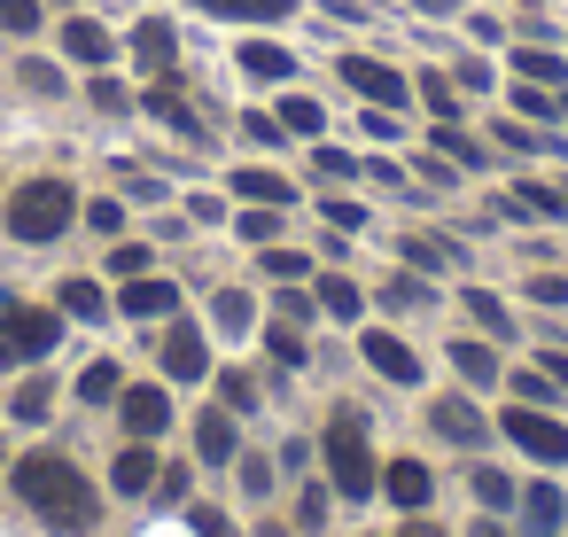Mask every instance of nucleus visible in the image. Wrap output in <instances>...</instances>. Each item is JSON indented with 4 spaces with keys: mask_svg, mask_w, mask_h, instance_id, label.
Returning a JSON list of instances; mask_svg holds the SVG:
<instances>
[{
    "mask_svg": "<svg viewBox=\"0 0 568 537\" xmlns=\"http://www.w3.org/2000/svg\"><path fill=\"white\" fill-rule=\"evenodd\" d=\"M17 490L48 514V521H63V529H94V490H87V475L71 467V459H55V452H32L24 467H17Z\"/></svg>",
    "mask_w": 568,
    "mask_h": 537,
    "instance_id": "f257e3e1",
    "label": "nucleus"
},
{
    "mask_svg": "<svg viewBox=\"0 0 568 537\" xmlns=\"http://www.w3.org/2000/svg\"><path fill=\"white\" fill-rule=\"evenodd\" d=\"M63 226H71V188H63V180L17 188V203H9V234H17V242H55Z\"/></svg>",
    "mask_w": 568,
    "mask_h": 537,
    "instance_id": "f03ea898",
    "label": "nucleus"
},
{
    "mask_svg": "<svg viewBox=\"0 0 568 537\" xmlns=\"http://www.w3.org/2000/svg\"><path fill=\"white\" fill-rule=\"evenodd\" d=\"M327 475H335L343 498H374V452H366L358 413H335L327 421Z\"/></svg>",
    "mask_w": 568,
    "mask_h": 537,
    "instance_id": "7ed1b4c3",
    "label": "nucleus"
},
{
    "mask_svg": "<svg viewBox=\"0 0 568 537\" xmlns=\"http://www.w3.org/2000/svg\"><path fill=\"white\" fill-rule=\"evenodd\" d=\"M55 335H63V320H55V312L9 304V312H0V366H24V358L55 351Z\"/></svg>",
    "mask_w": 568,
    "mask_h": 537,
    "instance_id": "20e7f679",
    "label": "nucleus"
},
{
    "mask_svg": "<svg viewBox=\"0 0 568 537\" xmlns=\"http://www.w3.org/2000/svg\"><path fill=\"white\" fill-rule=\"evenodd\" d=\"M529 459H568V428L552 421V413H537V405H506V421H498Z\"/></svg>",
    "mask_w": 568,
    "mask_h": 537,
    "instance_id": "39448f33",
    "label": "nucleus"
},
{
    "mask_svg": "<svg viewBox=\"0 0 568 537\" xmlns=\"http://www.w3.org/2000/svg\"><path fill=\"white\" fill-rule=\"evenodd\" d=\"M343 79H351L366 102H382V110H397V102H405V79H397L389 63H374V55H351V63H343Z\"/></svg>",
    "mask_w": 568,
    "mask_h": 537,
    "instance_id": "423d86ee",
    "label": "nucleus"
},
{
    "mask_svg": "<svg viewBox=\"0 0 568 537\" xmlns=\"http://www.w3.org/2000/svg\"><path fill=\"white\" fill-rule=\"evenodd\" d=\"M366 366H374L382 382H420V358H413L397 335H382V327H366Z\"/></svg>",
    "mask_w": 568,
    "mask_h": 537,
    "instance_id": "0eeeda50",
    "label": "nucleus"
},
{
    "mask_svg": "<svg viewBox=\"0 0 568 537\" xmlns=\"http://www.w3.org/2000/svg\"><path fill=\"white\" fill-rule=\"evenodd\" d=\"M164 366H172L180 382H195V374L211 366V351H203V335H195V327H172V335H164Z\"/></svg>",
    "mask_w": 568,
    "mask_h": 537,
    "instance_id": "6e6552de",
    "label": "nucleus"
},
{
    "mask_svg": "<svg viewBox=\"0 0 568 537\" xmlns=\"http://www.w3.org/2000/svg\"><path fill=\"white\" fill-rule=\"evenodd\" d=\"M164 421H172V397L164 389H125V428L133 436H156Z\"/></svg>",
    "mask_w": 568,
    "mask_h": 537,
    "instance_id": "1a4fd4ad",
    "label": "nucleus"
},
{
    "mask_svg": "<svg viewBox=\"0 0 568 537\" xmlns=\"http://www.w3.org/2000/svg\"><path fill=\"white\" fill-rule=\"evenodd\" d=\"M428 421H436L452 444H483V413H475L467 397H436V413H428Z\"/></svg>",
    "mask_w": 568,
    "mask_h": 537,
    "instance_id": "9d476101",
    "label": "nucleus"
},
{
    "mask_svg": "<svg viewBox=\"0 0 568 537\" xmlns=\"http://www.w3.org/2000/svg\"><path fill=\"white\" fill-rule=\"evenodd\" d=\"M382 490H389L405 514H420V506H428V467H420V459H397V467L382 475Z\"/></svg>",
    "mask_w": 568,
    "mask_h": 537,
    "instance_id": "9b49d317",
    "label": "nucleus"
},
{
    "mask_svg": "<svg viewBox=\"0 0 568 537\" xmlns=\"http://www.w3.org/2000/svg\"><path fill=\"white\" fill-rule=\"evenodd\" d=\"M203 17H242V24H281L296 0H195Z\"/></svg>",
    "mask_w": 568,
    "mask_h": 537,
    "instance_id": "f8f14e48",
    "label": "nucleus"
},
{
    "mask_svg": "<svg viewBox=\"0 0 568 537\" xmlns=\"http://www.w3.org/2000/svg\"><path fill=\"white\" fill-rule=\"evenodd\" d=\"M195 452H203L211 467H219V459H234V413H226V405L195 421Z\"/></svg>",
    "mask_w": 568,
    "mask_h": 537,
    "instance_id": "ddd939ff",
    "label": "nucleus"
},
{
    "mask_svg": "<svg viewBox=\"0 0 568 537\" xmlns=\"http://www.w3.org/2000/svg\"><path fill=\"white\" fill-rule=\"evenodd\" d=\"M172 304H180V296H172V281H149V273H141V281H125V312H133V320H156V312H172Z\"/></svg>",
    "mask_w": 568,
    "mask_h": 537,
    "instance_id": "4468645a",
    "label": "nucleus"
},
{
    "mask_svg": "<svg viewBox=\"0 0 568 537\" xmlns=\"http://www.w3.org/2000/svg\"><path fill=\"white\" fill-rule=\"evenodd\" d=\"M110 483H118L125 498H133V490H149V483H156V459H149V444H125V452H118V467H110Z\"/></svg>",
    "mask_w": 568,
    "mask_h": 537,
    "instance_id": "2eb2a0df",
    "label": "nucleus"
},
{
    "mask_svg": "<svg viewBox=\"0 0 568 537\" xmlns=\"http://www.w3.org/2000/svg\"><path fill=\"white\" fill-rule=\"evenodd\" d=\"M63 48H71L79 63H110V32H102V24H87V17H71V24H63Z\"/></svg>",
    "mask_w": 568,
    "mask_h": 537,
    "instance_id": "dca6fc26",
    "label": "nucleus"
},
{
    "mask_svg": "<svg viewBox=\"0 0 568 537\" xmlns=\"http://www.w3.org/2000/svg\"><path fill=\"white\" fill-rule=\"evenodd\" d=\"M234 195H242V203H273V211H281L296 188H288L281 172H242V180H234Z\"/></svg>",
    "mask_w": 568,
    "mask_h": 537,
    "instance_id": "f3484780",
    "label": "nucleus"
},
{
    "mask_svg": "<svg viewBox=\"0 0 568 537\" xmlns=\"http://www.w3.org/2000/svg\"><path fill=\"white\" fill-rule=\"evenodd\" d=\"M452 366H459L467 382H483V389L498 382V351H490V343H452Z\"/></svg>",
    "mask_w": 568,
    "mask_h": 537,
    "instance_id": "a211bd4d",
    "label": "nucleus"
},
{
    "mask_svg": "<svg viewBox=\"0 0 568 537\" xmlns=\"http://www.w3.org/2000/svg\"><path fill=\"white\" fill-rule=\"evenodd\" d=\"M133 55H141V63H156V71H164V63H172V24H164V17H149V24H141V32H133Z\"/></svg>",
    "mask_w": 568,
    "mask_h": 537,
    "instance_id": "6ab92c4d",
    "label": "nucleus"
},
{
    "mask_svg": "<svg viewBox=\"0 0 568 537\" xmlns=\"http://www.w3.org/2000/svg\"><path fill=\"white\" fill-rule=\"evenodd\" d=\"M242 71H250V79H288V48L250 40V48H242Z\"/></svg>",
    "mask_w": 568,
    "mask_h": 537,
    "instance_id": "aec40b11",
    "label": "nucleus"
},
{
    "mask_svg": "<svg viewBox=\"0 0 568 537\" xmlns=\"http://www.w3.org/2000/svg\"><path fill=\"white\" fill-rule=\"evenodd\" d=\"M514 71H521L529 87H560V79H568V63H560V55H545V48H521V55H514Z\"/></svg>",
    "mask_w": 568,
    "mask_h": 537,
    "instance_id": "412c9836",
    "label": "nucleus"
},
{
    "mask_svg": "<svg viewBox=\"0 0 568 537\" xmlns=\"http://www.w3.org/2000/svg\"><path fill=\"white\" fill-rule=\"evenodd\" d=\"M320 125H327V118H320V102H312V94H288V102H281V133L320 141Z\"/></svg>",
    "mask_w": 568,
    "mask_h": 537,
    "instance_id": "4be33fe9",
    "label": "nucleus"
},
{
    "mask_svg": "<svg viewBox=\"0 0 568 537\" xmlns=\"http://www.w3.org/2000/svg\"><path fill=\"white\" fill-rule=\"evenodd\" d=\"M405 257H413L420 273H444V265H459V250H452V242H436V234H405Z\"/></svg>",
    "mask_w": 568,
    "mask_h": 537,
    "instance_id": "5701e85b",
    "label": "nucleus"
},
{
    "mask_svg": "<svg viewBox=\"0 0 568 537\" xmlns=\"http://www.w3.org/2000/svg\"><path fill=\"white\" fill-rule=\"evenodd\" d=\"M436 149H444L452 164H483V141H467V133H459L452 118H436Z\"/></svg>",
    "mask_w": 568,
    "mask_h": 537,
    "instance_id": "b1692460",
    "label": "nucleus"
},
{
    "mask_svg": "<svg viewBox=\"0 0 568 537\" xmlns=\"http://www.w3.org/2000/svg\"><path fill=\"white\" fill-rule=\"evenodd\" d=\"M265 351H273L281 366H304V335H296V320H273V327H265Z\"/></svg>",
    "mask_w": 568,
    "mask_h": 537,
    "instance_id": "393cba45",
    "label": "nucleus"
},
{
    "mask_svg": "<svg viewBox=\"0 0 568 537\" xmlns=\"http://www.w3.org/2000/svg\"><path fill=\"white\" fill-rule=\"evenodd\" d=\"M149 110H156L164 125H180V133H195V110L180 102V87H156V94H149Z\"/></svg>",
    "mask_w": 568,
    "mask_h": 537,
    "instance_id": "a878e982",
    "label": "nucleus"
},
{
    "mask_svg": "<svg viewBox=\"0 0 568 537\" xmlns=\"http://www.w3.org/2000/svg\"><path fill=\"white\" fill-rule=\"evenodd\" d=\"M63 312L71 320H102V288L94 281H63Z\"/></svg>",
    "mask_w": 568,
    "mask_h": 537,
    "instance_id": "bb28decb",
    "label": "nucleus"
},
{
    "mask_svg": "<svg viewBox=\"0 0 568 537\" xmlns=\"http://www.w3.org/2000/svg\"><path fill=\"white\" fill-rule=\"evenodd\" d=\"M320 304H327L335 320H358V288H351L343 273H327V281H320Z\"/></svg>",
    "mask_w": 568,
    "mask_h": 537,
    "instance_id": "cd10ccee",
    "label": "nucleus"
},
{
    "mask_svg": "<svg viewBox=\"0 0 568 537\" xmlns=\"http://www.w3.org/2000/svg\"><path fill=\"white\" fill-rule=\"evenodd\" d=\"M0 32H40V0H0Z\"/></svg>",
    "mask_w": 568,
    "mask_h": 537,
    "instance_id": "c85d7f7f",
    "label": "nucleus"
},
{
    "mask_svg": "<svg viewBox=\"0 0 568 537\" xmlns=\"http://www.w3.org/2000/svg\"><path fill=\"white\" fill-rule=\"evenodd\" d=\"M79 397H94V405H102V397H118V366H110V358H94V366L79 374Z\"/></svg>",
    "mask_w": 568,
    "mask_h": 537,
    "instance_id": "c756f323",
    "label": "nucleus"
},
{
    "mask_svg": "<svg viewBox=\"0 0 568 537\" xmlns=\"http://www.w3.org/2000/svg\"><path fill=\"white\" fill-rule=\"evenodd\" d=\"M475 498H483V506H514L521 490H514V483H506L498 467H475Z\"/></svg>",
    "mask_w": 568,
    "mask_h": 537,
    "instance_id": "7c9ffc66",
    "label": "nucleus"
},
{
    "mask_svg": "<svg viewBox=\"0 0 568 537\" xmlns=\"http://www.w3.org/2000/svg\"><path fill=\"white\" fill-rule=\"evenodd\" d=\"M521 506H529V521H537V529H552V521H560V490H552V483L521 490Z\"/></svg>",
    "mask_w": 568,
    "mask_h": 537,
    "instance_id": "2f4dec72",
    "label": "nucleus"
},
{
    "mask_svg": "<svg viewBox=\"0 0 568 537\" xmlns=\"http://www.w3.org/2000/svg\"><path fill=\"white\" fill-rule=\"evenodd\" d=\"M467 312H475V320H483V327H490V335H514V327H506V312H498V296H490V288H467Z\"/></svg>",
    "mask_w": 568,
    "mask_h": 537,
    "instance_id": "473e14b6",
    "label": "nucleus"
},
{
    "mask_svg": "<svg viewBox=\"0 0 568 537\" xmlns=\"http://www.w3.org/2000/svg\"><path fill=\"white\" fill-rule=\"evenodd\" d=\"M110 273H118V281H141V273H149V250H141V242L110 250Z\"/></svg>",
    "mask_w": 568,
    "mask_h": 537,
    "instance_id": "72a5a7b5",
    "label": "nucleus"
},
{
    "mask_svg": "<svg viewBox=\"0 0 568 537\" xmlns=\"http://www.w3.org/2000/svg\"><path fill=\"white\" fill-rule=\"evenodd\" d=\"M265 273H273V281H304L312 257H296V250H265Z\"/></svg>",
    "mask_w": 568,
    "mask_h": 537,
    "instance_id": "f704fd0d",
    "label": "nucleus"
},
{
    "mask_svg": "<svg viewBox=\"0 0 568 537\" xmlns=\"http://www.w3.org/2000/svg\"><path fill=\"white\" fill-rule=\"evenodd\" d=\"M514 397H521V405H545V397H552V374H545V366L514 374Z\"/></svg>",
    "mask_w": 568,
    "mask_h": 537,
    "instance_id": "c9c22d12",
    "label": "nucleus"
},
{
    "mask_svg": "<svg viewBox=\"0 0 568 537\" xmlns=\"http://www.w3.org/2000/svg\"><path fill=\"white\" fill-rule=\"evenodd\" d=\"M219 327H234V335L250 327V296H242V288H226V296H219Z\"/></svg>",
    "mask_w": 568,
    "mask_h": 537,
    "instance_id": "e433bc0d",
    "label": "nucleus"
},
{
    "mask_svg": "<svg viewBox=\"0 0 568 537\" xmlns=\"http://www.w3.org/2000/svg\"><path fill=\"white\" fill-rule=\"evenodd\" d=\"M420 94H428V110H436V118H452V110H459V94H452V87H444V79H436V71H428V79H420Z\"/></svg>",
    "mask_w": 568,
    "mask_h": 537,
    "instance_id": "4c0bfd02",
    "label": "nucleus"
},
{
    "mask_svg": "<svg viewBox=\"0 0 568 537\" xmlns=\"http://www.w3.org/2000/svg\"><path fill=\"white\" fill-rule=\"evenodd\" d=\"M219 397H226V413H242V405H257V389H250V374H226V382H219Z\"/></svg>",
    "mask_w": 568,
    "mask_h": 537,
    "instance_id": "58836bf2",
    "label": "nucleus"
},
{
    "mask_svg": "<svg viewBox=\"0 0 568 537\" xmlns=\"http://www.w3.org/2000/svg\"><path fill=\"white\" fill-rule=\"evenodd\" d=\"M187 521H195V529H203V537H234V521H226V514H219V506H187Z\"/></svg>",
    "mask_w": 568,
    "mask_h": 537,
    "instance_id": "ea45409f",
    "label": "nucleus"
},
{
    "mask_svg": "<svg viewBox=\"0 0 568 537\" xmlns=\"http://www.w3.org/2000/svg\"><path fill=\"white\" fill-rule=\"evenodd\" d=\"M242 133H250L257 149H273V141H281V118H257V110H250V118H242Z\"/></svg>",
    "mask_w": 568,
    "mask_h": 537,
    "instance_id": "a19ab883",
    "label": "nucleus"
},
{
    "mask_svg": "<svg viewBox=\"0 0 568 537\" xmlns=\"http://www.w3.org/2000/svg\"><path fill=\"white\" fill-rule=\"evenodd\" d=\"M498 141H506V149H521V156H529V149H552V141H545V133H529V125H498Z\"/></svg>",
    "mask_w": 568,
    "mask_h": 537,
    "instance_id": "79ce46f5",
    "label": "nucleus"
},
{
    "mask_svg": "<svg viewBox=\"0 0 568 537\" xmlns=\"http://www.w3.org/2000/svg\"><path fill=\"white\" fill-rule=\"evenodd\" d=\"M242 234H250V242H273V203H257V211H242Z\"/></svg>",
    "mask_w": 568,
    "mask_h": 537,
    "instance_id": "37998d69",
    "label": "nucleus"
},
{
    "mask_svg": "<svg viewBox=\"0 0 568 537\" xmlns=\"http://www.w3.org/2000/svg\"><path fill=\"white\" fill-rule=\"evenodd\" d=\"M529 296H537V304H568V281H560V273H537Z\"/></svg>",
    "mask_w": 568,
    "mask_h": 537,
    "instance_id": "c03bdc74",
    "label": "nucleus"
},
{
    "mask_svg": "<svg viewBox=\"0 0 568 537\" xmlns=\"http://www.w3.org/2000/svg\"><path fill=\"white\" fill-rule=\"evenodd\" d=\"M17 413L40 421V413H48V382H24V389H17Z\"/></svg>",
    "mask_w": 568,
    "mask_h": 537,
    "instance_id": "a18cd8bd",
    "label": "nucleus"
},
{
    "mask_svg": "<svg viewBox=\"0 0 568 537\" xmlns=\"http://www.w3.org/2000/svg\"><path fill=\"white\" fill-rule=\"evenodd\" d=\"M94 110H125V87L118 79H94Z\"/></svg>",
    "mask_w": 568,
    "mask_h": 537,
    "instance_id": "49530a36",
    "label": "nucleus"
},
{
    "mask_svg": "<svg viewBox=\"0 0 568 537\" xmlns=\"http://www.w3.org/2000/svg\"><path fill=\"white\" fill-rule=\"evenodd\" d=\"M265 483H273V467H265V459H242V490H250V498H257V490H265Z\"/></svg>",
    "mask_w": 568,
    "mask_h": 537,
    "instance_id": "de8ad7c7",
    "label": "nucleus"
},
{
    "mask_svg": "<svg viewBox=\"0 0 568 537\" xmlns=\"http://www.w3.org/2000/svg\"><path fill=\"white\" fill-rule=\"evenodd\" d=\"M537 366H545V374H552V382L568 389V358H537Z\"/></svg>",
    "mask_w": 568,
    "mask_h": 537,
    "instance_id": "09e8293b",
    "label": "nucleus"
},
{
    "mask_svg": "<svg viewBox=\"0 0 568 537\" xmlns=\"http://www.w3.org/2000/svg\"><path fill=\"white\" fill-rule=\"evenodd\" d=\"M405 537H444V529H428V521H413V529H405Z\"/></svg>",
    "mask_w": 568,
    "mask_h": 537,
    "instance_id": "8fccbe9b",
    "label": "nucleus"
},
{
    "mask_svg": "<svg viewBox=\"0 0 568 537\" xmlns=\"http://www.w3.org/2000/svg\"><path fill=\"white\" fill-rule=\"evenodd\" d=\"M475 537H506V529H498V521H483V529H475Z\"/></svg>",
    "mask_w": 568,
    "mask_h": 537,
    "instance_id": "3c124183",
    "label": "nucleus"
},
{
    "mask_svg": "<svg viewBox=\"0 0 568 537\" xmlns=\"http://www.w3.org/2000/svg\"><path fill=\"white\" fill-rule=\"evenodd\" d=\"M560 118H568V94H560Z\"/></svg>",
    "mask_w": 568,
    "mask_h": 537,
    "instance_id": "603ef678",
    "label": "nucleus"
}]
</instances>
